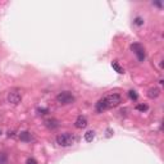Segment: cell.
I'll use <instances>...</instances> for the list:
<instances>
[{
    "label": "cell",
    "instance_id": "obj_1",
    "mask_svg": "<svg viewBox=\"0 0 164 164\" xmlns=\"http://www.w3.org/2000/svg\"><path fill=\"white\" fill-rule=\"evenodd\" d=\"M122 103V96L117 94V92H112V94H108L96 103V112L97 113H103L104 110L107 109H112V108H116L118 105H121Z\"/></svg>",
    "mask_w": 164,
    "mask_h": 164
},
{
    "label": "cell",
    "instance_id": "obj_2",
    "mask_svg": "<svg viewBox=\"0 0 164 164\" xmlns=\"http://www.w3.org/2000/svg\"><path fill=\"white\" fill-rule=\"evenodd\" d=\"M57 144L59 146H62V147H68V146H72L74 143H76V137L72 135V133H69V132H64V133H61V135H58L57 136Z\"/></svg>",
    "mask_w": 164,
    "mask_h": 164
},
{
    "label": "cell",
    "instance_id": "obj_3",
    "mask_svg": "<svg viewBox=\"0 0 164 164\" xmlns=\"http://www.w3.org/2000/svg\"><path fill=\"white\" fill-rule=\"evenodd\" d=\"M74 100L76 97L71 91H62L57 95V101L61 105H69V104H73Z\"/></svg>",
    "mask_w": 164,
    "mask_h": 164
},
{
    "label": "cell",
    "instance_id": "obj_4",
    "mask_svg": "<svg viewBox=\"0 0 164 164\" xmlns=\"http://www.w3.org/2000/svg\"><path fill=\"white\" fill-rule=\"evenodd\" d=\"M7 100H8V103L13 104V105H17V104H19L21 100H22V94H21V91H19L18 89L10 90V91L8 92Z\"/></svg>",
    "mask_w": 164,
    "mask_h": 164
},
{
    "label": "cell",
    "instance_id": "obj_5",
    "mask_svg": "<svg viewBox=\"0 0 164 164\" xmlns=\"http://www.w3.org/2000/svg\"><path fill=\"white\" fill-rule=\"evenodd\" d=\"M131 49L135 51V54H136V57H137V59L140 62H144L145 61V49L140 45V44H132L131 45Z\"/></svg>",
    "mask_w": 164,
    "mask_h": 164
},
{
    "label": "cell",
    "instance_id": "obj_6",
    "mask_svg": "<svg viewBox=\"0 0 164 164\" xmlns=\"http://www.w3.org/2000/svg\"><path fill=\"white\" fill-rule=\"evenodd\" d=\"M87 119H86V117H82V116H80L77 119H76V122H74V127L76 128H78V130H82V128H86L87 127Z\"/></svg>",
    "mask_w": 164,
    "mask_h": 164
},
{
    "label": "cell",
    "instance_id": "obj_7",
    "mask_svg": "<svg viewBox=\"0 0 164 164\" xmlns=\"http://www.w3.org/2000/svg\"><path fill=\"white\" fill-rule=\"evenodd\" d=\"M45 126L49 130H55V128L59 127V122L55 118H50V119H46L45 121Z\"/></svg>",
    "mask_w": 164,
    "mask_h": 164
},
{
    "label": "cell",
    "instance_id": "obj_8",
    "mask_svg": "<svg viewBox=\"0 0 164 164\" xmlns=\"http://www.w3.org/2000/svg\"><path fill=\"white\" fill-rule=\"evenodd\" d=\"M19 139H21V141H23V143H30L32 140V135L28 131H22L19 133Z\"/></svg>",
    "mask_w": 164,
    "mask_h": 164
},
{
    "label": "cell",
    "instance_id": "obj_9",
    "mask_svg": "<svg viewBox=\"0 0 164 164\" xmlns=\"http://www.w3.org/2000/svg\"><path fill=\"white\" fill-rule=\"evenodd\" d=\"M159 95H160V90L158 89V87H153V89L147 91V96H149L150 99H156Z\"/></svg>",
    "mask_w": 164,
    "mask_h": 164
},
{
    "label": "cell",
    "instance_id": "obj_10",
    "mask_svg": "<svg viewBox=\"0 0 164 164\" xmlns=\"http://www.w3.org/2000/svg\"><path fill=\"white\" fill-rule=\"evenodd\" d=\"M94 139H95V132L94 131H87V132L85 133V140L87 141V143H91Z\"/></svg>",
    "mask_w": 164,
    "mask_h": 164
},
{
    "label": "cell",
    "instance_id": "obj_11",
    "mask_svg": "<svg viewBox=\"0 0 164 164\" xmlns=\"http://www.w3.org/2000/svg\"><path fill=\"white\" fill-rule=\"evenodd\" d=\"M128 96H130L131 100H135V101L139 99V95H137V92H136L135 90H130L128 91Z\"/></svg>",
    "mask_w": 164,
    "mask_h": 164
},
{
    "label": "cell",
    "instance_id": "obj_12",
    "mask_svg": "<svg viewBox=\"0 0 164 164\" xmlns=\"http://www.w3.org/2000/svg\"><path fill=\"white\" fill-rule=\"evenodd\" d=\"M112 67H113L114 69H116V71H117V72H118V73H121V74H122V73H124V71H123V68H121V67H119V64H118L117 62H113V63H112Z\"/></svg>",
    "mask_w": 164,
    "mask_h": 164
},
{
    "label": "cell",
    "instance_id": "obj_13",
    "mask_svg": "<svg viewBox=\"0 0 164 164\" xmlns=\"http://www.w3.org/2000/svg\"><path fill=\"white\" fill-rule=\"evenodd\" d=\"M8 162V156L5 153H0V164H7Z\"/></svg>",
    "mask_w": 164,
    "mask_h": 164
},
{
    "label": "cell",
    "instance_id": "obj_14",
    "mask_svg": "<svg viewBox=\"0 0 164 164\" xmlns=\"http://www.w3.org/2000/svg\"><path fill=\"white\" fill-rule=\"evenodd\" d=\"M147 107L146 104H139V105H136V109H137V110H140V112H145V110H147Z\"/></svg>",
    "mask_w": 164,
    "mask_h": 164
},
{
    "label": "cell",
    "instance_id": "obj_15",
    "mask_svg": "<svg viewBox=\"0 0 164 164\" xmlns=\"http://www.w3.org/2000/svg\"><path fill=\"white\" fill-rule=\"evenodd\" d=\"M133 23H135L136 26H143V25H144V19L141 18V17H136L135 21H133Z\"/></svg>",
    "mask_w": 164,
    "mask_h": 164
},
{
    "label": "cell",
    "instance_id": "obj_16",
    "mask_svg": "<svg viewBox=\"0 0 164 164\" xmlns=\"http://www.w3.org/2000/svg\"><path fill=\"white\" fill-rule=\"evenodd\" d=\"M37 113L41 114V116H44V114H48L49 113V109L48 108H39V109H37Z\"/></svg>",
    "mask_w": 164,
    "mask_h": 164
},
{
    "label": "cell",
    "instance_id": "obj_17",
    "mask_svg": "<svg viewBox=\"0 0 164 164\" xmlns=\"http://www.w3.org/2000/svg\"><path fill=\"white\" fill-rule=\"evenodd\" d=\"M26 164H37V162H36V159H34V158H28Z\"/></svg>",
    "mask_w": 164,
    "mask_h": 164
},
{
    "label": "cell",
    "instance_id": "obj_18",
    "mask_svg": "<svg viewBox=\"0 0 164 164\" xmlns=\"http://www.w3.org/2000/svg\"><path fill=\"white\" fill-rule=\"evenodd\" d=\"M8 136H9V137H10V136H12V137H13V136H14V132H13V131H12V132H10V131H9V132H8Z\"/></svg>",
    "mask_w": 164,
    "mask_h": 164
},
{
    "label": "cell",
    "instance_id": "obj_19",
    "mask_svg": "<svg viewBox=\"0 0 164 164\" xmlns=\"http://www.w3.org/2000/svg\"><path fill=\"white\" fill-rule=\"evenodd\" d=\"M154 4L156 5V7H162V3H158V2H156V3H154Z\"/></svg>",
    "mask_w": 164,
    "mask_h": 164
},
{
    "label": "cell",
    "instance_id": "obj_20",
    "mask_svg": "<svg viewBox=\"0 0 164 164\" xmlns=\"http://www.w3.org/2000/svg\"><path fill=\"white\" fill-rule=\"evenodd\" d=\"M0 135H2V131H0Z\"/></svg>",
    "mask_w": 164,
    "mask_h": 164
}]
</instances>
